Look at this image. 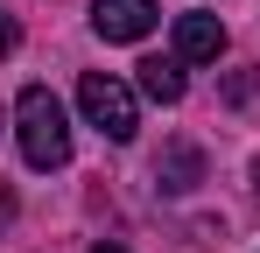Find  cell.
<instances>
[{
	"mask_svg": "<svg viewBox=\"0 0 260 253\" xmlns=\"http://www.w3.org/2000/svg\"><path fill=\"white\" fill-rule=\"evenodd\" d=\"M176 56L183 64H218L225 56V21L218 14H176Z\"/></svg>",
	"mask_w": 260,
	"mask_h": 253,
	"instance_id": "cell-4",
	"label": "cell"
},
{
	"mask_svg": "<svg viewBox=\"0 0 260 253\" xmlns=\"http://www.w3.org/2000/svg\"><path fill=\"white\" fill-rule=\"evenodd\" d=\"M14 42H21V28H14V14H0V56H14Z\"/></svg>",
	"mask_w": 260,
	"mask_h": 253,
	"instance_id": "cell-8",
	"label": "cell"
},
{
	"mask_svg": "<svg viewBox=\"0 0 260 253\" xmlns=\"http://www.w3.org/2000/svg\"><path fill=\"white\" fill-rule=\"evenodd\" d=\"M134 71H141V91H148L155 106H176L183 84H190V78H183V56H141Z\"/></svg>",
	"mask_w": 260,
	"mask_h": 253,
	"instance_id": "cell-5",
	"label": "cell"
},
{
	"mask_svg": "<svg viewBox=\"0 0 260 253\" xmlns=\"http://www.w3.org/2000/svg\"><path fill=\"white\" fill-rule=\"evenodd\" d=\"M14 134H21L28 169H63L71 162V120H63V99L49 84H28L14 99Z\"/></svg>",
	"mask_w": 260,
	"mask_h": 253,
	"instance_id": "cell-1",
	"label": "cell"
},
{
	"mask_svg": "<svg viewBox=\"0 0 260 253\" xmlns=\"http://www.w3.org/2000/svg\"><path fill=\"white\" fill-rule=\"evenodd\" d=\"M253 91H260V71H232V84H225V99H232V106H246Z\"/></svg>",
	"mask_w": 260,
	"mask_h": 253,
	"instance_id": "cell-7",
	"label": "cell"
},
{
	"mask_svg": "<svg viewBox=\"0 0 260 253\" xmlns=\"http://www.w3.org/2000/svg\"><path fill=\"white\" fill-rule=\"evenodd\" d=\"M91 253H127V246H113V239H106V246H91Z\"/></svg>",
	"mask_w": 260,
	"mask_h": 253,
	"instance_id": "cell-10",
	"label": "cell"
},
{
	"mask_svg": "<svg viewBox=\"0 0 260 253\" xmlns=\"http://www.w3.org/2000/svg\"><path fill=\"white\" fill-rule=\"evenodd\" d=\"M7 218H14V197H7V183H0V225H7Z\"/></svg>",
	"mask_w": 260,
	"mask_h": 253,
	"instance_id": "cell-9",
	"label": "cell"
},
{
	"mask_svg": "<svg viewBox=\"0 0 260 253\" xmlns=\"http://www.w3.org/2000/svg\"><path fill=\"white\" fill-rule=\"evenodd\" d=\"M91 28L106 42H141L155 28V0H91Z\"/></svg>",
	"mask_w": 260,
	"mask_h": 253,
	"instance_id": "cell-3",
	"label": "cell"
},
{
	"mask_svg": "<svg viewBox=\"0 0 260 253\" xmlns=\"http://www.w3.org/2000/svg\"><path fill=\"white\" fill-rule=\"evenodd\" d=\"M78 106H85V120L120 148V141H134V126H141V106H134V91L120 78H106V71H85L78 78Z\"/></svg>",
	"mask_w": 260,
	"mask_h": 253,
	"instance_id": "cell-2",
	"label": "cell"
},
{
	"mask_svg": "<svg viewBox=\"0 0 260 253\" xmlns=\"http://www.w3.org/2000/svg\"><path fill=\"white\" fill-rule=\"evenodd\" d=\"M155 176H162V190H190V183H197V176H204V155H197V148H183V141H176L169 155H162V169H155Z\"/></svg>",
	"mask_w": 260,
	"mask_h": 253,
	"instance_id": "cell-6",
	"label": "cell"
}]
</instances>
